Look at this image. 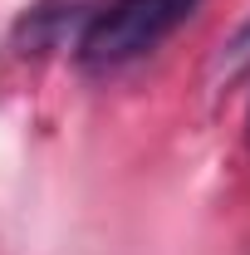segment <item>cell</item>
<instances>
[{
  "mask_svg": "<svg viewBox=\"0 0 250 255\" xmlns=\"http://www.w3.org/2000/svg\"><path fill=\"white\" fill-rule=\"evenodd\" d=\"M201 0H108L79 39V59L89 69H118L157 49L177 25H187Z\"/></svg>",
  "mask_w": 250,
  "mask_h": 255,
  "instance_id": "1",
  "label": "cell"
},
{
  "mask_svg": "<svg viewBox=\"0 0 250 255\" xmlns=\"http://www.w3.org/2000/svg\"><path fill=\"white\" fill-rule=\"evenodd\" d=\"M221 69H226V74H241V69H250V25H241V30H236V39L226 44Z\"/></svg>",
  "mask_w": 250,
  "mask_h": 255,
  "instance_id": "2",
  "label": "cell"
}]
</instances>
